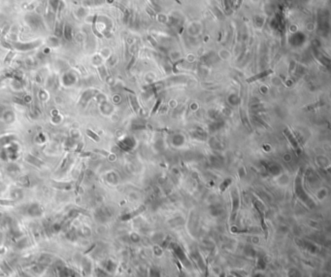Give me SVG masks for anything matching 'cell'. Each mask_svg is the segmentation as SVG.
<instances>
[{
	"mask_svg": "<svg viewBox=\"0 0 331 277\" xmlns=\"http://www.w3.org/2000/svg\"><path fill=\"white\" fill-rule=\"evenodd\" d=\"M24 213L26 215H28V216H30V217L37 218V217H40V216H42V215H43L44 208H43V206L41 204H40V203L33 202V203H30V204H28V205L25 206Z\"/></svg>",
	"mask_w": 331,
	"mask_h": 277,
	"instance_id": "6da1fadb",
	"label": "cell"
},
{
	"mask_svg": "<svg viewBox=\"0 0 331 277\" xmlns=\"http://www.w3.org/2000/svg\"><path fill=\"white\" fill-rule=\"evenodd\" d=\"M232 196V212H231V221L233 222L236 218V215L239 209V205H240V199H239V195L237 193L236 189H234L231 193Z\"/></svg>",
	"mask_w": 331,
	"mask_h": 277,
	"instance_id": "7a4b0ae2",
	"label": "cell"
},
{
	"mask_svg": "<svg viewBox=\"0 0 331 277\" xmlns=\"http://www.w3.org/2000/svg\"><path fill=\"white\" fill-rule=\"evenodd\" d=\"M116 264L114 263L112 260H106V261H104L103 263H102V268H103L104 270H106L107 272L109 273H112L115 271L116 269Z\"/></svg>",
	"mask_w": 331,
	"mask_h": 277,
	"instance_id": "3957f363",
	"label": "cell"
},
{
	"mask_svg": "<svg viewBox=\"0 0 331 277\" xmlns=\"http://www.w3.org/2000/svg\"><path fill=\"white\" fill-rule=\"evenodd\" d=\"M53 261V258L51 255H48V254H42L41 256H40L37 260V264H44V265H47V267H49V265L51 264V263H52Z\"/></svg>",
	"mask_w": 331,
	"mask_h": 277,
	"instance_id": "277c9868",
	"label": "cell"
},
{
	"mask_svg": "<svg viewBox=\"0 0 331 277\" xmlns=\"http://www.w3.org/2000/svg\"><path fill=\"white\" fill-rule=\"evenodd\" d=\"M48 267L47 265H44V264H34L33 267L30 268V271L35 275H41L44 271L46 270V268H47Z\"/></svg>",
	"mask_w": 331,
	"mask_h": 277,
	"instance_id": "5b68a950",
	"label": "cell"
},
{
	"mask_svg": "<svg viewBox=\"0 0 331 277\" xmlns=\"http://www.w3.org/2000/svg\"><path fill=\"white\" fill-rule=\"evenodd\" d=\"M15 139H16V136H15V135H12V134L2 136L1 138H0V148H2V147H5L6 145L11 144Z\"/></svg>",
	"mask_w": 331,
	"mask_h": 277,
	"instance_id": "8992f818",
	"label": "cell"
},
{
	"mask_svg": "<svg viewBox=\"0 0 331 277\" xmlns=\"http://www.w3.org/2000/svg\"><path fill=\"white\" fill-rule=\"evenodd\" d=\"M82 268L88 275H89L91 273V271H92V264H91V262L87 258H84L82 260Z\"/></svg>",
	"mask_w": 331,
	"mask_h": 277,
	"instance_id": "52a82bcc",
	"label": "cell"
},
{
	"mask_svg": "<svg viewBox=\"0 0 331 277\" xmlns=\"http://www.w3.org/2000/svg\"><path fill=\"white\" fill-rule=\"evenodd\" d=\"M65 235H66V238H67L68 240H70V241H75V240H77L78 236H79L77 230H75L74 228H70L68 230H66Z\"/></svg>",
	"mask_w": 331,
	"mask_h": 277,
	"instance_id": "ba28073f",
	"label": "cell"
},
{
	"mask_svg": "<svg viewBox=\"0 0 331 277\" xmlns=\"http://www.w3.org/2000/svg\"><path fill=\"white\" fill-rule=\"evenodd\" d=\"M25 160H26L28 162H29L30 165H33L38 166V167L42 166V165H43V162H42L41 161H40V160L38 159V157H34V156H32V155H29V154H28V155L26 156Z\"/></svg>",
	"mask_w": 331,
	"mask_h": 277,
	"instance_id": "9c48e42d",
	"label": "cell"
},
{
	"mask_svg": "<svg viewBox=\"0 0 331 277\" xmlns=\"http://www.w3.org/2000/svg\"><path fill=\"white\" fill-rule=\"evenodd\" d=\"M11 199H12L14 201L15 200H20L22 199V196H24V193H22V191L21 189H14L11 191Z\"/></svg>",
	"mask_w": 331,
	"mask_h": 277,
	"instance_id": "30bf717a",
	"label": "cell"
},
{
	"mask_svg": "<svg viewBox=\"0 0 331 277\" xmlns=\"http://www.w3.org/2000/svg\"><path fill=\"white\" fill-rule=\"evenodd\" d=\"M77 231H78V234L83 237H88L91 234L90 229L88 227H85V226H84V227H82L81 229L77 230Z\"/></svg>",
	"mask_w": 331,
	"mask_h": 277,
	"instance_id": "8fae6325",
	"label": "cell"
},
{
	"mask_svg": "<svg viewBox=\"0 0 331 277\" xmlns=\"http://www.w3.org/2000/svg\"><path fill=\"white\" fill-rule=\"evenodd\" d=\"M0 268H1L3 270V272L6 274H11L13 272V268L10 267V264L6 261H3L1 264H0Z\"/></svg>",
	"mask_w": 331,
	"mask_h": 277,
	"instance_id": "7c38bea8",
	"label": "cell"
},
{
	"mask_svg": "<svg viewBox=\"0 0 331 277\" xmlns=\"http://www.w3.org/2000/svg\"><path fill=\"white\" fill-rule=\"evenodd\" d=\"M7 171H8L9 174L13 175V174L19 173L20 168H19L18 165H16V163H9V165H7Z\"/></svg>",
	"mask_w": 331,
	"mask_h": 277,
	"instance_id": "4fadbf2b",
	"label": "cell"
},
{
	"mask_svg": "<svg viewBox=\"0 0 331 277\" xmlns=\"http://www.w3.org/2000/svg\"><path fill=\"white\" fill-rule=\"evenodd\" d=\"M94 273L97 277H109V272H107L106 270H104L102 268H96L94 269Z\"/></svg>",
	"mask_w": 331,
	"mask_h": 277,
	"instance_id": "5bb4252c",
	"label": "cell"
},
{
	"mask_svg": "<svg viewBox=\"0 0 331 277\" xmlns=\"http://www.w3.org/2000/svg\"><path fill=\"white\" fill-rule=\"evenodd\" d=\"M19 184L21 185L22 187H30V179L28 176H21L19 179Z\"/></svg>",
	"mask_w": 331,
	"mask_h": 277,
	"instance_id": "9a60e30c",
	"label": "cell"
},
{
	"mask_svg": "<svg viewBox=\"0 0 331 277\" xmlns=\"http://www.w3.org/2000/svg\"><path fill=\"white\" fill-rule=\"evenodd\" d=\"M27 239L24 238V237H21V238L18 239V241H17L16 243V247L18 248V249H24V248H25L27 246Z\"/></svg>",
	"mask_w": 331,
	"mask_h": 277,
	"instance_id": "2e32d148",
	"label": "cell"
},
{
	"mask_svg": "<svg viewBox=\"0 0 331 277\" xmlns=\"http://www.w3.org/2000/svg\"><path fill=\"white\" fill-rule=\"evenodd\" d=\"M54 187L60 189V190H70L72 189L71 183H55L54 184Z\"/></svg>",
	"mask_w": 331,
	"mask_h": 277,
	"instance_id": "e0dca14e",
	"label": "cell"
},
{
	"mask_svg": "<svg viewBox=\"0 0 331 277\" xmlns=\"http://www.w3.org/2000/svg\"><path fill=\"white\" fill-rule=\"evenodd\" d=\"M144 209H145V207H141V208L139 209V210H137V211H135V212H133V213H131V214H127V215H124V216H122V220H123V221H127V220H129V219H131V218H133L134 216H136V215H138L140 212L143 211Z\"/></svg>",
	"mask_w": 331,
	"mask_h": 277,
	"instance_id": "ac0fdd59",
	"label": "cell"
},
{
	"mask_svg": "<svg viewBox=\"0 0 331 277\" xmlns=\"http://www.w3.org/2000/svg\"><path fill=\"white\" fill-rule=\"evenodd\" d=\"M270 73H272L271 70H269V71H264V72H262L261 74H258V75L254 76V77H252V78L248 79L247 81H248L249 83H250V82H253V81H256V80H258V79H260V78H263V77L267 76L268 74H270Z\"/></svg>",
	"mask_w": 331,
	"mask_h": 277,
	"instance_id": "d6986e66",
	"label": "cell"
},
{
	"mask_svg": "<svg viewBox=\"0 0 331 277\" xmlns=\"http://www.w3.org/2000/svg\"><path fill=\"white\" fill-rule=\"evenodd\" d=\"M284 133H286V134L288 135V137L289 138V141H290V142H292V144L293 145V147H294V148H295V149H297L298 145H297V142H296V141H295L294 137L292 136V134L290 133V132H289V131H288V129H286V131H284Z\"/></svg>",
	"mask_w": 331,
	"mask_h": 277,
	"instance_id": "ffe728a7",
	"label": "cell"
},
{
	"mask_svg": "<svg viewBox=\"0 0 331 277\" xmlns=\"http://www.w3.org/2000/svg\"><path fill=\"white\" fill-rule=\"evenodd\" d=\"M230 183H231V179H225L224 182H222L221 185H220V192H224L228 187V186L230 185Z\"/></svg>",
	"mask_w": 331,
	"mask_h": 277,
	"instance_id": "44dd1931",
	"label": "cell"
},
{
	"mask_svg": "<svg viewBox=\"0 0 331 277\" xmlns=\"http://www.w3.org/2000/svg\"><path fill=\"white\" fill-rule=\"evenodd\" d=\"M161 102H162V100H161V99H158V100L156 101V103L155 107H153V110H152V113H151L152 115V114H155V113L157 111V109L159 108V106H160Z\"/></svg>",
	"mask_w": 331,
	"mask_h": 277,
	"instance_id": "7402d4cb",
	"label": "cell"
},
{
	"mask_svg": "<svg viewBox=\"0 0 331 277\" xmlns=\"http://www.w3.org/2000/svg\"><path fill=\"white\" fill-rule=\"evenodd\" d=\"M88 131V133L89 134V136H90L91 138H93V140H95V141H99V137H98L97 135H96L95 133H93L91 131H89V129H88V131Z\"/></svg>",
	"mask_w": 331,
	"mask_h": 277,
	"instance_id": "603a6c76",
	"label": "cell"
},
{
	"mask_svg": "<svg viewBox=\"0 0 331 277\" xmlns=\"http://www.w3.org/2000/svg\"><path fill=\"white\" fill-rule=\"evenodd\" d=\"M16 277H32V276L29 275V274H27V273H25V272H24V271H20V272L16 275Z\"/></svg>",
	"mask_w": 331,
	"mask_h": 277,
	"instance_id": "cb8c5ba5",
	"label": "cell"
},
{
	"mask_svg": "<svg viewBox=\"0 0 331 277\" xmlns=\"http://www.w3.org/2000/svg\"><path fill=\"white\" fill-rule=\"evenodd\" d=\"M233 274H234V275H235V276H236V277H242V276H241V275H240V274H238V273H236V272H233Z\"/></svg>",
	"mask_w": 331,
	"mask_h": 277,
	"instance_id": "d4e9b609",
	"label": "cell"
},
{
	"mask_svg": "<svg viewBox=\"0 0 331 277\" xmlns=\"http://www.w3.org/2000/svg\"><path fill=\"white\" fill-rule=\"evenodd\" d=\"M254 277H263V276H262V274H255Z\"/></svg>",
	"mask_w": 331,
	"mask_h": 277,
	"instance_id": "484cf974",
	"label": "cell"
},
{
	"mask_svg": "<svg viewBox=\"0 0 331 277\" xmlns=\"http://www.w3.org/2000/svg\"><path fill=\"white\" fill-rule=\"evenodd\" d=\"M220 277H225V274H224V273H221Z\"/></svg>",
	"mask_w": 331,
	"mask_h": 277,
	"instance_id": "4316f807",
	"label": "cell"
}]
</instances>
